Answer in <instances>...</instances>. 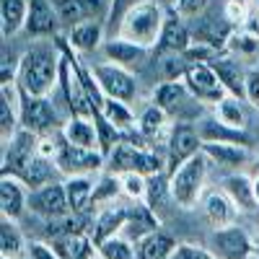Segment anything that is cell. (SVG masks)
Segmentation results:
<instances>
[{
    "instance_id": "cell-1",
    "label": "cell",
    "mask_w": 259,
    "mask_h": 259,
    "mask_svg": "<svg viewBox=\"0 0 259 259\" xmlns=\"http://www.w3.org/2000/svg\"><path fill=\"white\" fill-rule=\"evenodd\" d=\"M62 55L52 45H31L18 60L16 85L21 94L29 96H50L60 80Z\"/></svg>"
},
{
    "instance_id": "cell-2",
    "label": "cell",
    "mask_w": 259,
    "mask_h": 259,
    "mask_svg": "<svg viewBox=\"0 0 259 259\" xmlns=\"http://www.w3.org/2000/svg\"><path fill=\"white\" fill-rule=\"evenodd\" d=\"M163 24H166V8L158 0H143V3H135L133 8H127L122 13L112 36L135 41V45H140L145 50H156Z\"/></svg>"
},
{
    "instance_id": "cell-3",
    "label": "cell",
    "mask_w": 259,
    "mask_h": 259,
    "mask_svg": "<svg viewBox=\"0 0 259 259\" xmlns=\"http://www.w3.org/2000/svg\"><path fill=\"white\" fill-rule=\"evenodd\" d=\"M207 156L197 153L182 163L174 174H168V189H171V200H174L182 210H192L202 197V187H205V174H207Z\"/></svg>"
},
{
    "instance_id": "cell-4",
    "label": "cell",
    "mask_w": 259,
    "mask_h": 259,
    "mask_svg": "<svg viewBox=\"0 0 259 259\" xmlns=\"http://www.w3.org/2000/svg\"><path fill=\"white\" fill-rule=\"evenodd\" d=\"M166 166V158H158L148 145H135L127 138L109 153V168L112 174H127V171H135V174L150 177L158 174Z\"/></svg>"
},
{
    "instance_id": "cell-5",
    "label": "cell",
    "mask_w": 259,
    "mask_h": 259,
    "mask_svg": "<svg viewBox=\"0 0 259 259\" xmlns=\"http://www.w3.org/2000/svg\"><path fill=\"white\" fill-rule=\"evenodd\" d=\"M197 153H202V138L197 127L189 122H174L166 135V174H174Z\"/></svg>"
},
{
    "instance_id": "cell-6",
    "label": "cell",
    "mask_w": 259,
    "mask_h": 259,
    "mask_svg": "<svg viewBox=\"0 0 259 259\" xmlns=\"http://www.w3.org/2000/svg\"><path fill=\"white\" fill-rule=\"evenodd\" d=\"M89 70H91L94 80L99 83L104 96L124 101V104H130L138 96V80H135L133 70H127V68H122L117 62H109V60L101 62V65H94Z\"/></svg>"
},
{
    "instance_id": "cell-7",
    "label": "cell",
    "mask_w": 259,
    "mask_h": 259,
    "mask_svg": "<svg viewBox=\"0 0 259 259\" xmlns=\"http://www.w3.org/2000/svg\"><path fill=\"white\" fill-rule=\"evenodd\" d=\"M21 106H18V114H21V127L31 130L36 135H47V133H57V109L55 104L50 101V96H29V94H21Z\"/></svg>"
},
{
    "instance_id": "cell-8",
    "label": "cell",
    "mask_w": 259,
    "mask_h": 259,
    "mask_svg": "<svg viewBox=\"0 0 259 259\" xmlns=\"http://www.w3.org/2000/svg\"><path fill=\"white\" fill-rule=\"evenodd\" d=\"M104 158L106 156L101 153V150L73 145L62 135V145H60V153L55 158V166L68 177H89V174H94V171H99L104 166Z\"/></svg>"
},
{
    "instance_id": "cell-9",
    "label": "cell",
    "mask_w": 259,
    "mask_h": 259,
    "mask_svg": "<svg viewBox=\"0 0 259 259\" xmlns=\"http://www.w3.org/2000/svg\"><path fill=\"white\" fill-rule=\"evenodd\" d=\"M184 85L189 89V94L202 101V104H218L223 96H228V91L223 89L221 78L215 75L212 65L210 62H189V68L184 73Z\"/></svg>"
},
{
    "instance_id": "cell-10",
    "label": "cell",
    "mask_w": 259,
    "mask_h": 259,
    "mask_svg": "<svg viewBox=\"0 0 259 259\" xmlns=\"http://www.w3.org/2000/svg\"><path fill=\"white\" fill-rule=\"evenodd\" d=\"M210 251L218 259H256L254 239L239 226L215 228L210 236Z\"/></svg>"
},
{
    "instance_id": "cell-11",
    "label": "cell",
    "mask_w": 259,
    "mask_h": 259,
    "mask_svg": "<svg viewBox=\"0 0 259 259\" xmlns=\"http://www.w3.org/2000/svg\"><path fill=\"white\" fill-rule=\"evenodd\" d=\"M29 210L34 215H39V218H45V221H62L65 215H70L65 184L50 182L45 187L29 192Z\"/></svg>"
},
{
    "instance_id": "cell-12",
    "label": "cell",
    "mask_w": 259,
    "mask_h": 259,
    "mask_svg": "<svg viewBox=\"0 0 259 259\" xmlns=\"http://www.w3.org/2000/svg\"><path fill=\"white\" fill-rule=\"evenodd\" d=\"M36 145H39V135L24 127L8 143H3V177H18L24 166L36 156Z\"/></svg>"
},
{
    "instance_id": "cell-13",
    "label": "cell",
    "mask_w": 259,
    "mask_h": 259,
    "mask_svg": "<svg viewBox=\"0 0 259 259\" xmlns=\"http://www.w3.org/2000/svg\"><path fill=\"white\" fill-rule=\"evenodd\" d=\"M189 47H192V36L184 24V16H179L174 8H166V24H163V31L158 39V47L153 52L156 55H166V52L184 55Z\"/></svg>"
},
{
    "instance_id": "cell-14",
    "label": "cell",
    "mask_w": 259,
    "mask_h": 259,
    "mask_svg": "<svg viewBox=\"0 0 259 259\" xmlns=\"http://www.w3.org/2000/svg\"><path fill=\"white\" fill-rule=\"evenodd\" d=\"M57 26H60V18H57L52 0H29V16H26V26H24L26 36L31 39L55 36Z\"/></svg>"
},
{
    "instance_id": "cell-15",
    "label": "cell",
    "mask_w": 259,
    "mask_h": 259,
    "mask_svg": "<svg viewBox=\"0 0 259 259\" xmlns=\"http://www.w3.org/2000/svg\"><path fill=\"white\" fill-rule=\"evenodd\" d=\"M153 104H158L161 109L168 112V117H177V122H187L184 119V109H189V104H202L197 101L189 89L184 85V80H168V83H161L156 89V96H153Z\"/></svg>"
},
{
    "instance_id": "cell-16",
    "label": "cell",
    "mask_w": 259,
    "mask_h": 259,
    "mask_svg": "<svg viewBox=\"0 0 259 259\" xmlns=\"http://www.w3.org/2000/svg\"><path fill=\"white\" fill-rule=\"evenodd\" d=\"M202 212L212 228H228V226H236L239 207L233 205V200L223 189H212L202 194Z\"/></svg>"
},
{
    "instance_id": "cell-17",
    "label": "cell",
    "mask_w": 259,
    "mask_h": 259,
    "mask_svg": "<svg viewBox=\"0 0 259 259\" xmlns=\"http://www.w3.org/2000/svg\"><path fill=\"white\" fill-rule=\"evenodd\" d=\"M150 52H153V50H145V47L135 45V41H127L122 36H112L109 41H104L106 60L122 65V68H127V70L143 68V65L148 62V57H150Z\"/></svg>"
},
{
    "instance_id": "cell-18",
    "label": "cell",
    "mask_w": 259,
    "mask_h": 259,
    "mask_svg": "<svg viewBox=\"0 0 259 259\" xmlns=\"http://www.w3.org/2000/svg\"><path fill=\"white\" fill-rule=\"evenodd\" d=\"M29 187L16 179V177H3L0 179V212L3 218H11V221H18L24 210L29 207Z\"/></svg>"
},
{
    "instance_id": "cell-19",
    "label": "cell",
    "mask_w": 259,
    "mask_h": 259,
    "mask_svg": "<svg viewBox=\"0 0 259 259\" xmlns=\"http://www.w3.org/2000/svg\"><path fill=\"white\" fill-rule=\"evenodd\" d=\"M127 218H130V210L127 207H104L96 221L91 223V241L94 246L112 239V236H119V231H124L127 226Z\"/></svg>"
},
{
    "instance_id": "cell-20",
    "label": "cell",
    "mask_w": 259,
    "mask_h": 259,
    "mask_svg": "<svg viewBox=\"0 0 259 259\" xmlns=\"http://www.w3.org/2000/svg\"><path fill=\"white\" fill-rule=\"evenodd\" d=\"M210 65H212L215 75L221 78L223 89L231 96L244 99V89H246V68H244V65L239 60H233V57H221V55L215 57Z\"/></svg>"
},
{
    "instance_id": "cell-21",
    "label": "cell",
    "mask_w": 259,
    "mask_h": 259,
    "mask_svg": "<svg viewBox=\"0 0 259 259\" xmlns=\"http://www.w3.org/2000/svg\"><path fill=\"white\" fill-rule=\"evenodd\" d=\"M197 133H200L202 143H236V145H249L251 143V138L244 130H233V127L223 124L215 114L197 122Z\"/></svg>"
},
{
    "instance_id": "cell-22",
    "label": "cell",
    "mask_w": 259,
    "mask_h": 259,
    "mask_svg": "<svg viewBox=\"0 0 259 259\" xmlns=\"http://www.w3.org/2000/svg\"><path fill=\"white\" fill-rule=\"evenodd\" d=\"M177 241L163 231H150L140 241H135V259H171L177 251Z\"/></svg>"
},
{
    "instance_id": "cell-23",
    "label": "cell",
    "mask_w": 259,
    "mask_h": 259,
    "mask_svg": "<svg viewBox=\"0 0 259 259\" xmlns=\"http://www.w3.org/2000/svg\"><path fill=\"white\" fill-rule=\"evenodd\" d=\"M62 135H65V140L73 143V145L101 150V145H99V130H96L94 117H75L73 114L68 122L62 124Z\"/></svg>"
},
{
    "instance_id": "cell-24",
    "label": "cell",
    "mask_w": 259,
    "mask_h": 259,
    "mask_svg": "<svg viewBox=\"0 0 259 259\" xmlns=\"http://www.w3.org/2000/svg\"><path fill=\"white\" fill-rule=\"evenodd\" d=\"M29 16V0H0V34L3 39L24 31Z\"/></svg>"
},
{
    "instance_id": "cell-25",
    "label": "cell",
    "mask_w": 259,
    "mask_h": 259,
    "mask_svg": "<svg viewBox=\"0 0 259 259\" xmlns=\"http://www.w3.org/2000/svg\"><path fill=\"white\" fill-rule=\"evenodd\" d=\"M223 192L233 200L239 210H256V197H254V179L246 174H228L223 182Z\"/></svg>"
},
{
    "instance_id": "cell-26",
    "label": "cell",
    "mask_w": 259,
    "mask_h": 259,
    "mask_svg": "<svg viewBox=\"0 0 259 259\" xmlns=\"http://www.w3.org/2000/svg\"><path fill=\"white\" fill-rule=\"evenodd\" d=\"M94 187H96V182H91L89 177H68V182H65V192H68L70 212L85 215L94 207Z\"/></svg>"
},
{
    "instance_id": "cell-27",
    "label": "cell",
    "mask_w": 259,
    "mask_h": 259,
    "mask_svg": "<svg viewBox=\"0 0 259 259\" xmlns=\"http://www.w3.org/2000/svg\"><path fill=\"white\" fill-rule=\"evenodd\" d=\"M215 117H218L223 124L233 127V130H244L249 127V112H246V99H239V96H223L218 104H215Z\"/></svg>"
},
{
    "instance_id": "cell-28",
    "label": "cell",
    "mask_w": 259,
    "mask_h": 259,
    "mask_svg": "<svg viewBox=\"0 0 259 259\" xmlns=\"http://www.w3.org/2000/svg\"><path fill=\"white\" fill-rule=\"evenodd\" d=\"M202 153L210 161H218L221 166H244L249 161V145L236 143H202Z\"/></svg>"
},
{
    "instance_id": "cell-29",
    "label": "cell",
    "mask_w": 259,
    "mask_h": 259,
    "mask_svg": "<svg viewBox=\"0 0 259 259\" xmlns=\"http://www.w3.org/2000/svg\"><path fill=\"white\" fill-rule=\"evenodd\" d=\"M101 36H104V26L101 21H83V24L70 26L68 34V45L78 52H91L101 45Z\"/></svg>"
},
{
    "instance_id": "cell-30",
    "label": "cell",
    "mask_w": 259,
    "mask_h": 259,
    "mask_svg": "<svg viewBox=\"0 0 259 259\" xmlns=\"http://www.w3.org/2000/svg\"><path fill=\"white\" fill-rule=\"evenodd\" d=\"M26 251L29 246L24 244V236H21L16 221L3 218V223H0V254H3V259H24Z\"/></svg>"
},
{
    "instance_id": "cell-31",
    "label": "cell",
    "mask_w": 259,
    "mask_h": 259,
    "mask_svg": "<svg viewBox=\"0 0 259 259\" xmlns=\"http://www.w3.org/2000/svg\"><path fill=\"white\" fill-rule=\"evenodd\" d=\"M168 112L166 109H161L158 104H150L148 109L140 114V119H138V133L145 138V140H156L158 135H163V133H168Z\"/></svg>"
},
{
    "instance_id": "cell-32",
    "label": "cell",
    "mask_w": 259,
    "mask_h": 259,
    "mask_svg": "<svg viewBox=\"0 0 259 259\" xmlns=\"http://www.w3.org/2000/svg\"><path fill=\"white\" fill-rule=\"evenodd\" d=\"M94 244L89 233H80V231H68V233H57L52 236V249L60 259H75L85 246Z\"/></svg>"
},
{
    "instance_id": "cell-33",
    "label": "cell",
    "mask_w": 259,
    "mask_h": 259,
    "mask_svg": "<svg viewBox=\"0 0 259 259\" xmlns=\"http://www.w3.org/2000/svg\"><path fill=\"white\" fill-rule=\"evenodd\" d=\"M94 112H99L104 119H109L117 130H133V127H135V114L130 112V106H127L124 101H117V99L104 96L101 104L96 106Z\"/></svg>"
},
{
    "instance_id": "cell-34",
    "label": "cell",
    "mask_w": 259,
    "mask_h": 259,
    "mask_svg": "<svg viewBox=\"0 0 259 259\" xmlns=\"http://www.w3.org/2000/svg\"><path fill=\"white\" fill-rule=\"evenodd\" d=\"M16 179H21L26 187H29V192H34V189H39V187H45V184H50L52 182V161L50 158H41L39 153L24 166V171L16 177Z\"/></svg>"
},
{
    "instance_id": "cell-35",
    "label": "cell",
    "mask_w": 259,
    "mask_h": 259,
    "mask_svg": "<svg viewBox=\"0 0 259 259\" xmlns=\"http://www.w3.org/2000/svg\"><path fill=\"white\" fill-rule=\"evenodd\" d=\"M166 197H171L168 174H166V171L150 174V177H148V197H145V205L156 212V210H161V207L166 205Z\"/></svg>"
},
{
    "instance_id": "cell-36",
    "label": "cell",
    "mask_w": 259,
    "mask_h": 259,
    "mask_svg": "<svg viewBox=\"0 0 259 259\" xmlns=\"http://www.w3.org/2000/svg\"><path fill=\"white\" fill-rule=\"evenodd\" d=\"M96 256L99 259H135L133 241L124 236H112L101 244H96Z\"/></svg>"
},
{
    "instance_id": "cell-37",
    "label": "cell",
    "mask_w": 259,
    "mask_h": 259,
    "mask_svg": "<svg viewBox=\"0 0 259 259\" xmlns=\"http://www.w3.org/2000/svg\"><path fill=\"white\" fill-rule=\"evenodd\" d=\"M158 57V73H161V80L168 83V80H182L187 68H189V60L184 55H174V52H166V55H156Z\"/></svg>"
},
{
    "instance_id": "cell-38",
    "label": "cell",
    "mask_w": 259,
    "mask_h": 259,
    "mask_svg": "<svg viewBox=\"0 0 259 259\" xmlns=\"http://www.w3.org/2000/svg\"><path fill=\"white\" fill-rule=\"evenodd\" d=\"M52 3H55L60 24H65V26H75V24L89 21V16H85V8H83L80 0H52Z\"/></svg>"
},
{
    "instance_id": "cell-39",
    "label": "cell",
    "mask_w": 259,
    "mask_h": 259,
    "mask_svg": "<svg viewBox=\"0 0 259 259\" xmlns=\"http://www.w3.org/2000/svg\"><path fill=\"white\" fill-rule=\"evenodd\" d=\"M119 182H122V192L130 200L145 202V197H148V177L135 174V171H127V174H119Z\"/></svg>"
},
{
    "instance_id": "cell-40",
    "label": "cell",
    "mask_w": 259,
    "mask_h": 259,
    "mask_svg": "<svg viewBox=\"0 0 259 259\" xmlns=\"http://www.w3.org/2000/svg\"><path fill=\"white\" fill-rule=\"evenodd\" d=\"M122 192V182H119V174H106L96 182L94 187V205H106L112 202L117 194Z\"/></svg>"
},
{
    "instance_id": "cell-41",
    "label": "cell",
    "mask_w": 259,
    "mask_h": 259,
    "mask_svg": "<svg viewBox=\"0 0 259 259\" xmlns=\"http://www.w3.org/2000/svg\"><path fill=\"white\" fill-rule=\"evenodd\" d=\"M210 3L212 0H174V8L179 16H184V18H200L207 8H210Z\"/></svg>"
},
{
    "instance_id": "cell-42",
    "label": "cell",
    "mask_w": 259,
    "mask_h": 259,
    "mask_svg": "<svg viewBox=\"0 0 259 259\" xmlns=\"http://www.w3.org/2000/svg\"><path fill=\"white\" fill-rule=\"evenodd\" d=\"M171 259H218V256H215L210 249H202L197 244H179Z\"/></svg>"
},
{
    "instance_id": "cell-43",
    "label": "cell",
    "mask_w": 259,
    "mask_h": 259,
    "mask_svg": "<svg viewBox=\"0 0 259 259\" xmlns=\"http://www.w3.org/2000/svg\"><path fill=\"white\" fill-rule=\"evenodd\" d=\"M244 99L249 106L259 112V70L256 68H249L246 70V89H244Z\"/></svg>"
},
{
    "instance_id": "cell-44",
    "label": "cell",
    "mask_w": 259,
    "mask_h": 259,
    "mask_svg": "<svg viewBox=\"0 0 259 259\" xmlns=\"http://www.w3.org/2000/svg\"><path fill=\"white\" fill-rule=\"evenodd\" d=\"M228 41H231V47H233V50H241V52H254V50H259V39L251 36V34H244V31L231 34Z\"/></svg>"
},
{
    "instance_id": "cell-45",
    "label": "cell",
    "mask_w": 259,
    "mask_h": 259,
    "mask_svg": "<svg viewBox=\"0 0 259 259\" xmlns=\"http://www.w3.org/2000/svg\"><path fill=\"white\" fill-rule=\"evenodd\" d=\"M223 16L231 21V24H241V21H246V3L244 0H226Z\"/></svg>"
},
{
    "instance_id": "cell-46",
    "label": "cell",
    "mask_w": 259,
    "mask_h": 259,
    "mask_svg": "<svg viewBox=\"0 0 259 259\" xmlns=\"http://www.w3.org/2000/svg\"><path fill=\"white\" fill-rule=\"evenodd\" d=\"M26 259H60L55 254V249L50 244H41V241H31L29 244V251H26Z\"/></svg>"
},
{
    "instance_id": "cell-47",
    "label": "cell",
    "mask_w": 259,
    "mask_h": 259,
    "mask_svg": "<svg viewBox=\"0 0 259 259\" xmlns=\"http://www.w3.org/2000/svg\"><path fill=\"white\" fill-rule=\"evenodd\" d=\"M135 3H143V0H112V8H109V18H112V26H114V29H117V24H119L122 13H124L127 8H133Z\"/></svg>"
},
{
    "instance_id": "cell-48",
    "label": "cell",
    "mask_w": 259,
    "mask_h": 259,
    "mask_svg": "<svg viewBox=\"0 0 259 259\" xmlns=\"http://www.w3.org/2000/svg\"><path fill=\"white\" fill-rule=\"evenodd\" d=\"M75 259H94V246L89 244V246H85V249H83V251H80Z\"/></svg>"
},
{
    "instance_id": "cell-49",
    "label": "cell",
    "mask_w": 259,
    "mask_h": 259,
    "mask_svg": "<svg viewBox=\"0 0 259 259\" xmlns=\"http://www.w3.org/2000/svg\"><path fill=\"white\" fill-rule=\"evenodd\" d=\"M251 179H254V197H256V205H259V174L251 177Z\"/></svg>"
},
{
    "instance_id": "cell-50",
    "label": "cell",
    "mask_w": 259,
    "mask_h": 259,
    "mask_svg": "<svg viewBox=\"0 0 259 259\" xmlns=\"http://www.w3.org/2000/svg\"><path fill=\"white\" fill-rule=\"evenodd\" d=\"M254 254H256V259H259V233L254 236Z\"/></svg>"
},
{
    "instance_id": "cell-51",
    "label": "cell",
    "mask_w": 259,
    "mask_h": 259,
    "mask_svg": "<svg viewBox=\"0 0 259 259\" xmlns=\"http://www.w3.org/2000/svg\"><path fill=\"white\" fill-rule=\"evenodd\" d=\"M96 259H99V256H96Z\"/></svg>"
}]
</instances>
